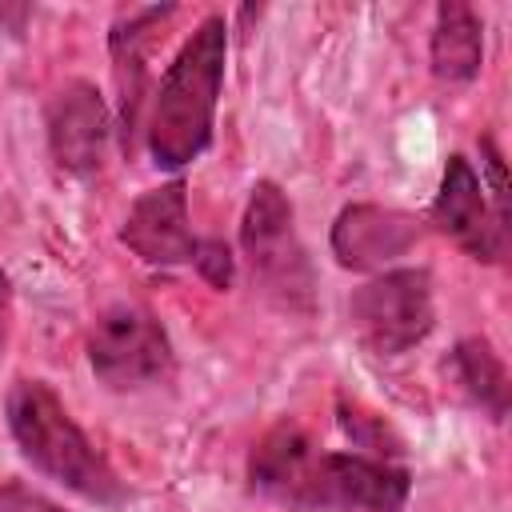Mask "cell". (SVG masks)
<instances>
[{
	"instance_id": "277c9868",
	"label": "cell",
	"mask_w": 512,
	"mask_h": 512,
	"mask_svg": "<svg viewBox=\"0 0 512 512\" xmlns=\"http://www.w3.org/2000/svg\"><path fill=\"white\" fill-rule=\"evenodd\" d=\"M240 248L248 260V272L264 300H272L280 312L308 316L316 304V276L308 264V252L296 236L292 204L280 192V184L260 180L248 196L244 220H240Z\"/></svg>"
},
{
	"instance_id": "7a4b0ae2",
	"label": "cell",
	"mask_w": 512,
	"mask_h": 512,
	"mask_svg": "<svg viewBox=\"0 0 512 512\" xmlns=\"http://www.w3.org/2000/svg\"><path fill=\"white\" fill-rule=\"evenodd\" d=\"M224 60H228V28L220 16H208L184 40L152 100L148 152L160 168H184L212 144Z\"/></svg>"
},
{
	"instance_id": "6da1fadb",
	"label": "cell",
	"mask_w": 512,
	"mask_h": 512,
	"mask_svg": "<svg viewBox=\"0 0 512 512\" xmlns=\"http://www.w3.org/2000/svg\"><path fill=\"white\" fill-rule=\"evenodd\" d=\"M248 484L296 512H400L412 492L408 468L368 452H324L288 420L252 448Z\"/></svg>"
},
{
	"instance_id": "9a60e30c",
	"label": "cell",
	"mask_w": 512,
	"mask_h": 512,
	"mask_svg": "<svg viewBox=\"0 0 512 512\" xmlns=\"http://www.w3.org/2000/svg\"><path fill=\"white\" fill-rule=\"evenodd\" d=\"M8 324H12V288H8V276L0 272V356L8 344Z\"/></svg>"
},
{
	"instance_id": "52a82bcc",
	"label": "cell",
	"mask_w": 512,
	"mask_h": 512,
	"mask_svg": "<svg viewBox=\"0 0 512 512\" xmlns=\"http://www.w3.org/2000/svg\"><path fill=\"white\" fill-rule=\"evenodd\" d=\"M108 144V108L88 80L64 84L48 104V148L64 176L88 180L100 172Z\"/></svg>"
},
{
	"instance_id": "7c38bea8",
	"label": "cell",
	"mask_w": 512,
	"mask_h": 512,
	"mask_svg": "<svg viewBox=\"0 0 512 512\" xmlns=\"http://www.w3.org/2000/svg\"><path fill=\"white\" fill-rule=\"evenodd\" d=\"M448 372L480 412H488L492 420L508 416V368L488 340H460L448 356Z\"/></svg>"
},
{
	"instance_id": "4fadbf2b",
	"label": "cell",
	"mask_w": 512,
	"mask_h": 512,
	"mask_svg": "<svg viewBox=\"0 0 512 512\" xmlns=\"http://www.w3.org/2000/svg\"><path fill=\"white\" fill-rule=\"evenodd\" d=\"M192 264L200 268V276L208 284H216V288H228L232 284V252H228L224 240H200Z\"/></svg>"
},
{
	"instance_id": "30bf717a",
	"label": "cell",
	"mask_w": 512,
	"mask_h": 512,
	"mask_svg": "<svg viewBox=\"0 0 512 512\" xmlns=\"http://www.w3.org/2000/svg\"><path fill=\"white\" fill-rule=\"evenodd\" d=\"M420 236L416 216L384 204H352L332 224V252L344 268H384L404 256Z\"/></svg>"
},
{
	"instance_id": "8992f818",
	"label": "cell",
	"mask_w": 512,
	"mask_h": 512,
	"mask_svg": "<svg viewBox=\"0 0 512 512\" xmlns=\"http://www.w3.org/2000/svg\"><path fill=\"white\" fill-rule=\"evenodd\" d=\"M88 364L112 392H136L168 380L172 344L164 324L140 304H112L88 332Z\"/></svg>"
},
{
	"instance_id": "5bb4252c",
	"label": "cell",
	"mask_w": 512,
	"mask_h": 512,
	"mask_svg": "<svg viewBox=\"0 0 512 512\" xmlns=\"http://www.w3.org/2000/svg\"><path fill=\"white\" fill-rule=\"evenodd\" d=\"M0 512H64V508L20 480H0Z\"/></svg>"
},
{
	"instance_id": "ba28073f",
	"label": "cell",
	"mask_w": 512,
	"mask_h": 512,
	"mask_svg": "<svg viewBox=\"0 0 512 512\" xmlns=\"http://www.w3.org/2000/svg\"><path fill=\"white\" fill-rule=\"evenodd\" d=\"M428 216L444 236H452L476 260H496L504 252V224L488 212L484 180L472 172V164L464 156H448L440 192H436Z\"/></svg>"
},
{
	"instance_id": "9c48e42d",
	"label": "cell",
	"mask_w": 512,
	"mask_h": 512,
	"mask_svg": "<svg viewBox=\"0 0 512 512\" xmlns=\"http://www.w3.org/2000/svg\"><path fill=\"white\" fill-rule=\"evenodd\" d=\"M120 240L148 264H188L196 256V236L188 224V192L184 180H168L148 188L124 216Z\"/></svg>"
},
{
	"instance_id": "3957f363",
	"label": "cell",
	"mask_w": 512,
	"mask_h": 512,
	"mask_svg": "<svg viewBox=\"0 0 512 512\" xmlns=\"http://www.w3.org/2000/svg\"><path fill=\"white\" fill-rule=\"evenodd\" d=\"M4 412L8 432L32 468L92 504L116 508L128 500L124 480L112 472V464L96 452V444L84 436V428L44 380H16Z\"/></svg>"
},
{
	"instance_id": "5b68a950",
	"label": "cell",
	"mask_w": 512,
	"mask_h": 512,
	"mask_svg": "<svg viewBox=\"0 0 512 512\" xmlns=\"http://www.w3.org/2000/svg\"><path fill=\"white\" fill-rule=\"evenodd\" d=\"M348 320L356 340L376 356H400L416 348L432 324V276L424 268H392L360 284L348 300Z\"/></svg>"
},
{
	"instance_id": "8fae6325",
	"label": "cell",
	"mask_w": 512,
	"mask_h": 512,
	"mask_svg": "<svg viewBox=\"0 0 512 512\" xmlns=\"http://www.w3.org/2000/svg\"><path fill=\"white\" fill-rule=\"evenodd\" d=\"M484 60V24L468 4H440L432 28V72L444 84L476 80Z\"/></svg>"
}]
</instances>
